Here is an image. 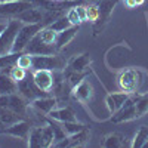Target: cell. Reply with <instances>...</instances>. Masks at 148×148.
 Returning <instances> with one entry per match:
<instances>
[{
  "instance_id": "obj_1",
  "label": "cell",
  "mask_w": 148,
  "mask_h": 148,
  "mask_svg": "<svg viewBox=\"0 0 148 148\" xmlns=\"http://www.w3.org/2000/svg\"><path fill=\"white\" fill-rule=\"evenodd\" d=\"M142 74L144 73L133 68L123 71L119 76V88L127 93H144L142 84L145 83V80H141Z\"/></svg>"
},
{
  "instance_id": "obj_2",
  "label": "cell",
  "mask_w": 148,
  "mask_h": 148,
  "mask_svg": "<svg viewBox=\"0 0 148 148\" xmlns=\"http://www.w3.org/2000/svg\"><path fill=\"white\" fill-rule=\"evenodd\" d=\"M45 25L42 22L39 24H24V25L19 28L16 37H15V42H14V46H12V52H24L25 51L27 45L31 42L33 37L39 33Z\"/></svg>"
},
{
  "instance_id": "obj_3",
  "label": "cell",
  "mask_w": 148,
  "mask_h": 148,
  "mask_svg": "<svg viewBox=\"0 0 148 148\" xmlns=\"http://www.w3.org/2000/svg\"><path fill=\"white\" fill-rule=\"evenodd\" d=\"M22 25H24V22L19 21L18 18L9 19V22L6 24V28L0 34V55L12 52V46H14L15 37Z\"/></svg>"
},
{
  "instance_id": "obj_4",
  "label": "cell",
  "mask_w": 148,
  "mask_h": 148,
  "mask_svg": "<svg viewBox=\"0 0 148 148\" xmlns=\"http://www.w3.org/2000/svg\"><path fill=\"white\" fill-rule=\"evenodd\" d=\"M136 93H130V96L126 99V102L123 104V107L116 111L111 117V121L113 123H125V121H130L135 119H139L136 108H135V102H136Z\"/></svg>"
},
{
  "instance_id": "obj_5",
  "label": "cell",
  "mask_w": 148,
  "mask_h": 148,
  "mask_svg": "<svg viewBox=\"0 0 148 148\" xmlns=\"http://www.w3.org/2000/svg\"><path fill=\"white\" fill-rule=\"evenodd\" d=\"M119 3V0H99L98 2V9H99V18L93 24V34L98 36L108 24L110 16L113 14V10L116 5Z\"/></svg>"
},
{
  "instance_id": "obj_6",
  "label": "cell",
  "mask_w": 148,
  "mask_h": 148,
  "mask_svg": "<svg viewBox=\"0 0 148 148\" xmlns=\"http://www.w3.org/2000/svg\"><path fill=\"white\" fill-rule=\"evenodd\" d=\"M65 68V62L58 55H33V70L59 71Z\"/></svg>"
},
{
  "instance_id": "obj_7",
  "label": "cell",
  "mask_w": 148,
  "mask_h": 148,
  "mask_svg": "<svg viewBox=\"0 0 148 148\" xmlns=\"http://www.w3.org/2000/svg\"><path fill=\"white\" fill-rule=\"evenodd\" d=\"M18 93H19L21 96L25 98L28 102H33L34 99H37V98H42V96H47V95H49V92L42 90L39 86L36 84L33 76H31L30 79L25 77L24 80H21V82L18 83Z\"/></svg>"
},
{
  "instance_id": "obj_8",
  "label": "cell",
  "mask_w": 148,
  "mask_h": 148,
  "mask_svg": "<svg viewBox=\"0 0 148 148\" xmlns=\"http://www.w3.org/2000/svg\"><path fill=\"white\" fill-rule=\"evenodd\" d=\"M30 8H34L31 0H12V2L0 3V18H16Z\"/></svg>"
},
{
  "instance_id": "obj_9",
  "label": "cell",
  "mask_w": 148,
  "mask_h": 148,
  "mask_svg": "<svg viewBox=\"0 0 148 148\" xmlns=\"http://www.w3.org/2000/svg\"><path fill=\"white\" fill-rule=\"evenodd\" d=\"M24 52H27L30 55H56L58 51H56L55 45L45 43L39 37V33H37L31 39V42L27 45V47H25V51H24Z\"/></svg>"
},
{
  "instance_id": "obj_10",
  "label": "cell",
  "mask_w": 148,
  "mask_h": 148,
  "mask_svg": "<svg viewBox=\"0 0 148 148\" xmlns=\"http://www.w3.org/2000/svg\"><path fill=\"white\" fill-rule=\"evenodd\" d=\"M90 141V130L88 127H84L83 130L74 133V135H68L67 138H64L62 141H59L55 144V147H70V148H76V147H83Z\"/></svg>"
},
{
  "instance_id": "obj_11",
  "label": "cell",
  "mask_w": 148,
  "mask_h": 148,
  "mask_svg": "<svg viewBox=\"0 0 148 148\" xmlns=\"http://www.w3.org/2000/svg\"><path fill=\"white\" fill-rule=\"evenodd\" d=\"M71 95L76 98L79 102H83V104H84V102H89L92 98H93V88H92L90 82L86 80V79H83L80 83H77V84L73 88Z\"/></svg>"
},
{
  "instance_id": "obj_12",
  "label": "cell",
  "mask_w": 148,
  "mask_h": 148,
  "mask_svg": "<svg viewBox=\"0 0 148 148\" xmlns=\"http://www.w3.org/2000/svg\"><path fill=\"white\" fill-rule=\"evenodd\" d=\"M33 79L36 84L45 92H52L53 88V71L51 70H34L33 73Z\"/></svg>"
},
{
  "instance_id": "obj_13",
  "label": "cell",
  "mask_w": 148,
  "mask_h": 148,
  "mask_svg": "<svg viewBox=\"0 0 148 148\" xmlns=\"http://www.w3.org/2000/svg\"><path fill=\"white\" fill-rule=\"evenodd\" d=\"M31 129H33L31 123L27 119H24V120H19L10 126H6V135H10V136L19 138V139H27Z\"/></svg>"
},
{
  "instance_id": "obj_14",
  "label": "cell",
  "mask_w": 148,
  "mask_h": 148,
  "mask_svg": "<svg viewBox=\"0 0 148 148\" xmlns=\"http://www.w3.org/2000/svg\"><path fill=\"white\" fill-rule=\"evenodd\" d=\"M58 107V99L55 96H51V95H47V96H42V98H37V99H34L31 102V108L36 110V111H39L40 114H49L53 108Z\"/></svg>"
},
{
  "instance_id": "obj_15",
  "label": "cell",
  "mask_w": 148,
  "mask_h": 148,
  "mask_svg": "<svg viewBox=\"0 0 148 148\" xmlns=\"http://www.w3.org/2000/svg\"><path fill=\"white\" fill-rule=\"evenodd\" d=\"M28 101L24 96H21L18 92L9 95V108L12 111H15L16 114H19L22 119H27L28 114Z\"/></svg>"
},
{
  "instance_id": "obj_16",
  "label": "cell",
  "mask_w": 148,
  "mask_h": 148,
  "mask_svg": "<svg viewBox=\"0 0 148 148\" xmlns=\"http://www.w3.org/2000/svg\"><path fill=\"white\" fill-rule=\"evenodd\" d=\"M129 96H130V93H127V92H119V93H110V95H107L105 104L108 107V111L111 114H114L116 111H119L123 107V104L126 102V99Z\"/></svg>"
},
{
  "instance_id": "obj_17",
  "label": "cell",
  "mask_w": 148,
  "mask_h": 148,
  "mask_svg": "<svg viewBox=\"0 0 148 148\" xmlns=\"http://www.w3.org/2000/svg\"><path fill=\"white\" fill-rule=\"evenodd\" d=\"M47 117L51 120H55V121H59V123H65V121H76L77 117L74 114V111L70 108V107H56L53 108L51 113L47 114Z\"/></svg>"
},
{
  "instance_id": "obj_18",
  "label": "cell",
  "mask_w": 148,
  "mask_h": 148,
  "mask_svg": "<svg viewBox=\"0 0 148 148\" xmlns=\"http://www.w3.org/2000/svg\"><path fill=\"white\" fill-rule=\"evenodd\" d=\"M43 16H45V10L34 6V8L24 10L16 18L22 21L24 24H39V22H43Z\"/></svg>"
},
{
  "instance_id": "obj_19",
  "label": "cell",
  "mask_w": 148,
  "mask_h": 148,
  "mask_svg": "<svg viewBox=\"0 0 148 148\" xmlns=\"http://www.w3.org/2000/svg\"><path fill=\"white\" fill-rule=\"evenodd\" d=\"M90 65V58L88 53H82V55H76L73 56L68 64H67V68L68 70H73V71H77V73H86Z\"/></svg>"
},
{
  "instance_id": "obj_20",
  "label": "cell",
  "mask_w": 148,
  "mask_h": 148,
  "mask_svg": "<svg viewBox=\"0 0 148 148\" xmlns=\"http://www.w3.org/2000/svg\"><path fill=\"white\" fill-rule=\"evenodd\" d=\"M77 31H79V25H71L70 28H67V30H64V31L58 33L56 43H55L56 51L59 52V51H62V49H64L65 46H68V45H70V42L74 39V37H76Z\"/></svg>"
},
{
  "instance_id": "obj_21",
  "label": "cell",
  "mask_w": 148,
  "mask_h": 148,
  "mask_svg": "<svg viewBox=\"0 0 148 148\" xmlns=\"http://www.w3.org/2000/svg\"><path fill=\"white\" fill-rule=\"evenodd\" d=\"M18 92V83L12 79L9 74L0 73V93L2 95H12Z\"/></svg>"
},
{
  "instance_id": "obj_22",
  "label": "cell",
  "mask_w": 148,
  "mask_h": 148,
  "mask_svg": "<svg viewBox=\"0 0 148 148\" xmlns=\"http://www.w3.org/2000/svg\"><path fill=\"white\" fill-rule=\"evenodd\" d=\"M102 145L105 148H123V147H126V138L123 136L121 133L114 132V133L107 135V136L104 138Z\"/></svg>"
},
{
  "instance_id": "obj_23",
  "label": "cell",
  "mask_w": 148,
  "mask_h": 148,
  "mask_svg": "<svg viewBox=\"0 0 148 148\" xmlns=\"http://www.w3.org/2000/svg\"><path fill=\"white\" fill-rule=\"evenodd\" d=\"M0 120L5 123V126H10L14 123L24 120L19 114H16L15 111H12L9 107H0Z\"/></svg>"
},
{
  "instance_id": "obj_24",
  "label": "cell",
  "mask_w": 148,
  "mask_h": 148,
  "mask_svg": "<svg viewBox=\"0 0 148 148\" xmlns=\"http://www.w3.org/2000/svg\"><path fill=\"white\" fill-rule=\"evenodd\" d=\"M21 53L19 52H9L5 55H0V73H3L5 70H10L14 65H16V61H18Z\"/></svg>"
},
{
  "instance_id": "obj_25",
  "label": "cell",
  "mask_w": 148,
  "mask_h": 148,
  "mask_svg": "<svg viewBox=\"0 0 148 148\" xmlns=\"http://www.w3.org/2000/svg\"><path fill=\"white\" fill-rule=\"evenodd\" d=\"M53 144H55L53 129L49 123H46L45 126H42V147L49 148V147H53Z\"/></svg>"
},
{
  "instance_id": "obj_26",
  "label": "cell",
  "mask_w": 148,
  "mask_h": 148,
  "mask_svg": "<svg viewBox=\"0 0 148 148\" xmlns=\"http://www.w3.org/2000/svg\"><path fill=\"white\" fill-rule=\"evenodd\" d=\"M27 145L31 148H40L42 147V126L33 127L27 138Z\"/></svg>"
},
{
  "instance_id": "obj_27",
  "label": "cell",
  "mask_w": 148,
  "mask_h": 148,
  "mask_svg": "<svg viewBox=\"0 0 148 148\" xmlns=\"http://www.w3.org/2000/svg\"><path fill=\"white\" fill-rule=\"evenodd\" d=\"M147 141H148V127L147 126H141L139 130L136 132V135L133 136V141H132L130 147H133V148H144Z\"/></svg>"
},
{
  "instance_id": "obj_28",
  "label": "cell",
  "mask_w": 148,
  "mask_h": 148,
  "mask_svg": "<svg viewBox=\"0 0 148 148\" xmlns=\"http://www.w3.org/2000/svg\"><path fill=\"white\" fill-rule=\"evenodd\" d=\"M39 37L47 45H55L56 43V37H58V33L55 30H52L51 27H43L40 31H39Z\"/></svg>"
},
{
  "instance_id": "obj_29",
  "label": "cell",
  "mask_w": 148,
  "mask_h": 148,
  "mask_svg": "<svg viewBox=\"0 0 148 148\" xmlns=\"http://www.w3.org/2000/svg\"><path fill=\"white\" fill-rule=\"evenodd\" d=\"M135 108H136V113L139 117H144L148 113V93H144V95L136 98Z\"/></svg>"
},
{
  "instance_id": "obj_30",
  "label": "cell",
  "mask_w": 148,
  "mask_h": 148,
  "mask_svg": "<svg viewBox=\"0 0 148 148\" xmlns=\"http://www.w3.org/2000/svg\"><path fill=\"white\" fill-rule=\"evenodd\" d=\"M47 27H51V28L55 30L56 33H61V31H64V30L70 28V27H71V22L68 21L67 16H59L58 19H55V21L51 24V25H47Z\"/></svg>"
},
{
  "instance_id": "obj_31",
  "label": "cell",
  "mask_w": 148,
  "mask_h": 148,
  "mask_svg": "<svg viewBox=\"0 0 148 148\" xmlns=\"http://www.w3.org/2000/svg\"><path fill=\"white\" fill-rule=\"evenodd\" d=\"M84 127L86 126L83 125V123H79L77 120L76 121H65V123H62V129L65 130L67 135H74V133L83 130Z\"/></svg>"
},
{
  "instance_id": "obj_32",
  "label": "cell",
  "mask_w": 148,
  "mask_h": 148,
  "mask_svg": "<svg viewBox=\"0 0 148 148\" xmlns=\"http://www.w3.org/2000/svg\"><path fill=\"white\" fill-rule=\"evenodd\" d=\"M16 65L24 68V70H33V55H30L27 52H22L16 61Z\"/></svg>"
},
{
  "instance_id": "obj_33",
  "label": "cell",
  "mask_w": 148,
  "mask_h": 148,
  "mask_svg": "<svg viewBox=\"0 0 148 148\" xmlns=\"http://www.w3.org/2000/svg\"><path fill=\"white\" fill-rule=\"evenodd\" d=\"M47 123L52 126V129H53V136H55V144L56 142H59V141H62L64 138H67L68 135L65 133V130L62 129V126H59L58 123H55V120L53 121H51V120H47ZM55 144H53V147H55Z\"/></svg>"
},
{
  "instance_id": "obj_34",
  "label": "cell",
  "mask_w": 148,
  "mask_h": 148,
  "mask_svg": "<svg viewBox=\"0 0 148 148\" xmlns=\"http://www.w3.org/2000/svg\"><path fill=\"white\" fill-rule=\"evenodd\" d=\"M99 18V9H98V5H89L86 6V21L95 24Z\"/></svg>"
},
{
  "instance_id": "obj_35",
  "label": "cell",
  "mask_w": 148,
  "mask_h": 148,
  "mask_svg": "<svg viewBox=\"0 0 148 148\" xmlns=\"http://www.w3.org/2000/svg\"><path fill=\"white\" fill-rule=\"evenodd\" d=\"M9 76L14 79L16 83H19L21 80H24V79L27 77V70H24V68H21L18 65H14V67L9 70Z\"/></svg>"
},
{
  "instance_id": "obj_36",
  "label": "cell",
  "mask_w": 148,
  "mask_h": 148,
  "mask_svg": "<svg viewBox=\"0 0 148 148\" xmlns=\"http://www.w3.org/2000/svg\"><path fill=\"white\" fill-rule=\"evenodd\" d=\"M65 16H67L68 21L71 22V25H80V24H82V19H80V16H79V14H77V10H76V6L70 8Z\"/></svg>"
},
{
  "instance_id": "obj_37",
  "label": "cell",
  "mask_w": 148,
  "mask_h": 148,
  "mask_svg": "<svg viewBox=\"0 0 148 148\" xmlns=\"http://www.w3.org/2000/svg\"><path fill=\"white\" fill-rule=\"evenodd\" d=\"M76 10H77V14H79L82 22H84V21H86V6H83V5H77V6H76Z\"/></svg>"
},
{
  "instance_id": "obj_38",
  "label": "cell",
  "mask_w": 148,
  "mask_h": 148,
  "mask_svg": "<svg viewBox=\"0 0 148 148\" xmlns=\"http://www.w3.org/2000/svg\"><path fill=\"white\" fill-rule=\"evenodd\" d=\"M0 107H9V95H0Z\"/></svg>"
},
{
  "instance_id": "obj_39",
  "label": "cell",
  "mask_w": 148,
  "mask_h": 148,
  "mask_svg": "<svg viewBox=\"0 0 148 148\" xmlns=\"http://www.w3.org/2000/svg\"><path fill=\"white\" fill-rule=\"evenodd\" d=\"M125 6L129 8V9H133V8H136V0H125Z\"/></svg>"
},
{
  "instance_id": "obj_40",
  "label": "cell",
  "mask_w": 148,
  "mask_h": 148,
  "mask_svg": "<svg viewBox=\"0 0 148 148\" xmlns=\"http://www.w3.org/2000/svg\"><path fill=\"white\" fill-rule=\"evenodd\" d=\"M0 133H6V126L2 120H0Z\"/></svg>"
},
{
  "instance_id": "obj_41",
  "label": "cell",
  "mask_w": 148,
  "mask_h": 148,
  "mask_svg": "<svg viewBox=\"0 0 148 148\" xmlns=\"http://www.w3.org/2000/svg\"><path fill=\"white\" fill-rule=\"evenodd\" d=\"M6 28V24H3V22H0V34L3 33V30Z\"/></svg>"
},
{
  "instance_id": "obj_42",
  "label": "cell",
  "mask_w": 148,
  "mask_h": 148,
  "mask_svg": "<svg viewBox=\"0 0 148 148\" xmlns=\"http://www.w3.org/2000/svg\"><path fill=\"white\" fill-rule=\"evenodd\" d=\"M6 2H12V0H0V3H6Z\"/></svg>"
},
{
  "instance_id": "obj_43",
  "label": "cell",
  "mask_w": 148,
  "mask_h": 148,
  "mask_svg": "<svg viewBox=\"0 0 148 148\" xmlns=\"http://www.w3.org/2000/svg\"><path fill=\"white\" fill-rule=\"evenodd\" d=\"M144 148H148V141L145 142V145H144Z\"/></svg>"
},
{
  "instance_id": "obj_44",
  "label": "cell",
  "mask_w": 148,
  "mask_h": 148,
  "mask_svg": "<svg viewBox=\"0 0 148 148\" xmlns=\"http://www.w3.org/2000/svg\"><path fill=\"white\" fill-rule=\"evenodd\" d=\"M55 2H65V0H55Z\"/></svg>"
},
{
  "instance_id": "obj_45",
  "label": "cell",
  "mask_w": 148,
  "mask_h": 148,
  "mask_svg": "<svg viewBox=\"0 0 148 148\" xmlns=\"http://www.w3.org/2000/svg\"><path fill=\"white\" fill-rule=\"evenodd\" d=\"M92 2H95V0H92Z\"/></svg>"
},
{
  "instance_id": "obj_46",
  "label": "cell",
  "mask_w": 148,
  "mask_h": 148,
  "mask_svg": "<svg viewBox=\"0 0 148 148\" xmlns=\"http://www.w3.org/2000/svg\"><path fill=\"white\" fill-rule=\"evenodd\" d=\"M0 95H2V93H0Z\"/></svg>"
}]
</instances>
